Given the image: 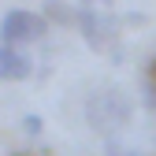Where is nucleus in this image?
Wrapping results in <instances>:
<instances>
[{
    "instance_id": "1",
    "label": "nucleus",
    "mask_w": 156,
    "mask_h": 156,
    "mask_svg": "<svg viewBox=\"0 0 156 156\" xmlns=\"http://www.w3.org/2000/svg\"><path fill=\"white\" fill-rule=\"evenodd\" d=\"M130 115H134V108H130V97L123 93V89H115V86H104V89H97L89 101H86V123L101 134V138H115L126 123H130Z\"/></svg>"
},
{
    "instance_id": "2",
    "label": "nucleus",
    "mask_w": 156,
    "mask_h": 156,
    "mask_svg": "<svg viewBox=\"0 0 156 156\" xmlns=\"http://www.w3.org/2000/svg\"><path fill=\"white\" fill-rule=\"evenodd\" d=\"M48 34V19L41 11H26V8H11L4 11V19H0V45H26V41H41V37Z\"/></svg>"
},
{
    "instance_id": "3",
    "label": "nucleus",
    "mask_w": 156,
    "mask_h": 156,
    "mask_svg": "<svg viewBox=\"0 0 156 156\" xmlns=\"http://www.w3.org/2000/svg\"><path fill=\"white\" fill-rule=\"evenodd\" d=\"M78 34L93 52H104L119 37V19L108 11H78Z\"/></svg>"
},
{
    "instance_id": "4",
    "label": "nucleus",
    "mask_w": 156,
    "mask_h": 156,
    "mask_svg": "<svg viewBox=\"0 0 156 156\" xmlns=\"http://www.w3.org/2000/svg\"><path fill=\"white\" fill-rule=\"evenodd\" d=\"M34 74V63L26 52H19L11 45H0V82H23Z\"/></svg>"
},
{
    "instance_id": "5",
    "label": "nucleus",
    "mask_w": 156,
    "mask_h": 156,
    "mask_svg": "<svg viewBox=\"0 0 156 156\" xmlns=\"http://www.w3.org/2000/svg\"><path fill=\"white\" fill-rule=\"evenodd\" d=\"M41 15L48 19V26H78V11L74 4H67V0H45L41 4Z\"/></svg>"
},
{
    "instance_id": "6",
    "label": "nucleus",
    "mask_w": 156,
    "mask_h": 156,
    "mask_svg": "<svg viewBox=\"0 0 156 156\" xmlns=\"http://www.w3.org/2000/svg\"><path fill=\"white\" fill-rule=\"evenodd\" d=\"M41 130H45L41 115H23V134H30V138H34V134H41Z\"/></svg>"
},
{
    "instance_id": "7",
    "label": "nucleus",
    "mask_w": 156,
    "mask_h": 156,
    "mask_svg": "<svg viewBox=\"0 0 156 156\" xmlns=\"http://www.w3.org/2000/svg\"><path fill=\"white\" fill-rule=\"evenodd\" d=\"M141 97H145V108L156 115V86L152 82H145V89H141Z\"/></svg>"
},
{
    "instance_id": "8",
    "label": "nucleus",
    "mask_w": 156,
    "mask_h": 156,
    "mask_svg": "<svg viewBox=\"0 0 156 156\" xmlns=\"http://www.w3.org/2000/svg\"><path fill=\"white\" fill-rule=\"evenodd\" d=\"M82 4V11H104V8H112L115 0H78Z\"/></svg>"
},
{
    "instance_id": "9",
    "label": "nucleus",
    "mask_w": 156,
    "mask_h": 156,
    "mask_svg": "<svg viewBox=\"0 0 156 156\" xmlns=\"http://www.w3.org/2000/svg\"><path fill=\"white\" fill-rule=\"evenodd\" d=\"M108 156H141V152H134V149H119V141H108Z\"/></svg>"
},
{
    "instance_id": "10",
    "label": "nucleus",
    "mask_w": 156,
    "mask_h": 156,
    "mask_svg": "<svg viewBox=\"0 0 156 156\" xmlns=\"http://www.w3.org/2000/svg\"><path fill=\"white\" fill-rule=\"evenodd\" d=\"M149 78H152V86H156V60H152V67H149Z\"/></svg>"
}]
</instances>
